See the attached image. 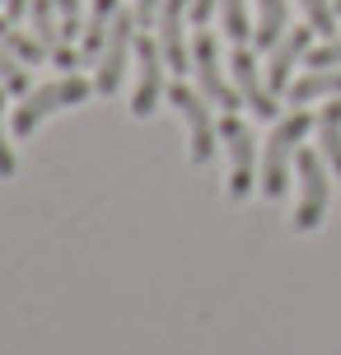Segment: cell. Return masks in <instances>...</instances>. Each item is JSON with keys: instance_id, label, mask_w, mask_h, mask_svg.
I'll return each mask as SVG.
<instances>
[{"instance_id": "6da1fadb", "label": "cell", "mask_w": 341, "mask_h": 355, "mask_svg": "<svg viewBox=\"0 0 341 355\" xmlns=\"http://www.w3.org/2000/svg\"><path fill=\"white\" fill-rule=\"evenodd\" d=\"M313 126H318V122L308 117L304 107H295L290 117H281V122H276L267 150H262V178H257V187H262V196H267V201H281V196L290 192V168H295L299 150H304V136L313 131Z\"/></svg>"}, {"instance_id": "7a4b0ae2", "label": "cell", "mask_w": 341, "mask_h": 355, "mask_svg": "<svg viewBox=\"0 0 341 355\" xmlns=\"http://www.w3.org/2000/svg\"><path fill=\"white\" fill-rule=\"evenodd\" d=\"M94 89L89 80H80V75H66V80H52V85H37L33 94H24V103L15 107V136L19 141H28L37 126L47 122L52 112H61V107H80L85 98H89Z\"/></svg>"}, {"instance_id": "3957f363", "label": "cell", "mask_w": 341, "mask_h": 355, "mask_svg": "<svg viewBox=\"0 0 341 355\" xmlns=\"http://www.w3.org/2000/svg\"><path fill=\"white\" fill-rule=\"evenodd\" d=\"M164 103L178 107L182 126H187V155H192L197 168H206V164L216 159V141H220V126H216V117H211V98H206L201 89H187L178 80V85H168Z\"/></svg>"}, {"instance_id": "277c9868", "label": "cell", "mask_w": 341, "mask_h": 355, "mask_svg": "<svg viewBox=\"0 0 341 355\" xmlns=\"http://www.w3.org/2000/svg\"><path fill=\"white\" fill-rule=\"evenodd\" d=\"M295 168H299V201H295V220H290V225H295L299 234H313L318 225H323L327 206H332L327 159H323V155H313V150H299Z\"/></svg>"}, {"instance_id": "5b68a950", "label": "cell", "mask_w": 341, "mask_h": 355, "mask_svg": "<svg viewBox=\"0 0 341 355\" xmlns=\"http://www.w3.org/2000/svg\"><path fill=\"white\" fill-rule=\"evenodd\" d=\"M131 52H136V15H122L117 10V19H112V33L108 42H103V52H98V61H94V89L98 94H117L126 80V66H131Z\"/></svg>"}, {"instance_id": "8992f818", "label": "cell", "mask_w": 341, "mask_h": 355, "mask_svg": "<svg viewBox=\"0 0 341 355\" xmlns=\"http://www.w3.org/2000/svg\"><path fill=\"white\" fill-rule=\"evenodd\" d=\"M192 75H197V89L211 98V103H220L225 112H234V107L243 103V94L225 80V66H220V47H216V33L211 28H197V37H192Z\"/></svg>"}, {"instance_id": "52a82bcc", "label": "cell", "mask_w": 341, "mask_h": 355, "mask_svg": "<svg viewBox=\"0 0 341 355\" xmlns=\"http://www.w3.org/2000/svg\"><path fill=\"white\" fill-rule=\"evenodd\" d=\"M220 141H225V155H229V196L248 201L252 187H257V141L238 117L220 122Z\"/></svg>"}, {"instance_id": "ba28073f", "label": "cell", "mask_w": 341, "mask_h": 355, "mask_svg": "<svg viewBox=\"0 0 341 355\" xmlns=\"http://www.w3.org/2000/svg\"><path fill=\"white\" fill-rule=\"evenodd\" d=\"M164 66H168V61H164L159 42L141 37V42H136V94H131V117H150V112L164 103V94H168Z\"/></svg>"}, {"instance_id": "9c48e42d", "label": "cell", "mask_w": 341, "mask_h": 355, "mask_svg": "<svg viewBox=\"0 0 341 355\" xmlns=\"http://www.w3.org/2000/svg\"><path fill=\"white\" fill-rule=\"evenodd\" d=\"M229 75H234V89L243 94V107H252L262 122H271V117L281 112V103H276L271 85L262 80V75H257V56H252L243 42H238V47L229 52Z\"/></svg>"}, {"instance_id": "30bf717a", "label": "cell", "mask_w": 341, "mask_h": 355, "mask_svg": "<svg viewBox=\"0 0 341 355\" xmlns=\"http://www.w3.org/2000/svg\"><path fill=\"white\" fill-rule=\"evenodd\" d=\"M308 37H313V28H286V37L276 42L267 52V85L271 94H281V89H290V80H295V66L299 61H308Z\"/></svg>"}, {"instance_id": "8fae6325", "label": "cell", "mask_w": 341, "mask_h": 355, "mask_svg": "<svg viewBox=\"0 0 341 355\" xmlns=\"http://www.w3.org/2000/svg\"><path fill=\"white\" fill-rule=\"evenodd\" d=\"M192 10V0H164L159 10V52L168 61V71H192V47L182 37V15Z\"/></svg>"}, {"instance_id": "7c38bea8", "label": "cell", "mask_w": 341, "mask_h": 355, "mask_svg": "<svg viewBox=\"0 0 341 355\" xmlns=\"http://www.w3.org/2000/svg\"><path fill=\"white\" fill-rule=\"evenodd\" d=\"M117 10H122V0H94L89 19H85V33H80V56H85L89 66L98 61V52H103V42H108Z\"/></svg>"}, {"instance_id": "4fadbf2b", "label": "cell", "mask_w": 341, "mask_h": 355, "mask_svg": "<svg viewBox=\"0 0 341 355\" xmlns=\"http://www.w3.org/2000/svg\"><path fill=\"white\" fill-rule=\"evenodd\" d=\"M286 98L295 107L313 103V98H341V66H327V71H308L304 80H290Z\"/></svg>"}, {"instance_id": "5bb4252c", "label": "cell", "mask_w": 341, "mask_h": 355, "mask_svg": "<svg viewBox=\"0 0 341 355\" xmlns=\"http://www.w3.org/2000/svg\"><path fill=\"white\" fill-rule=\"evenodd\" d=\"M290 28V5L286 0H257V24H252V37H257V47L271 52Z\"/></svg>"}, {"instance_id": "9a60e30c", "label": "cell", "mask_w": 341, "mask_h": 355, "mask_svg": "<svg viewBox=\"0 0 341 355\" xmlns=\"http://www.w3.org/2000/svg\"><path fill=\"white\" fill-rule=\"evenodd\" d=\"M0 42H5V47H10L24 66H42V61L52 56L33 33H24V28H19V19H10V15H0Z\"/></svg>"}, {"instance_id": "2e32d148", "label": "cell", "mask_w": 341, "mask_h": 355, "mask_svg": "<svg viewBox=\"0 0 341 355\" xmlns=\"http://www.w3.org/2000/svg\"><path fill=\"white\" fill-rule=\"evenodd\" d=\"M313 131H318V155H323L327 168L341 178V103H327Z\"/></svg>"}, {"instance_id": "e0dca14e", "label": "cell", "mask_w": 341, "mask_h": 355, "mask_svg": "<svg viewBox=\"0 0 341 355\" xmlns=\"http://www.w3.org/2000/svg\"><path fill=\"white\" fill-rule=\"evenodd\" d=\"M28 19H33V37L47 47V52H56L61 42H66V33H61V10H56V0H33L28 5Z\"/></svg>"}, {"instance_id": "ac0fdd59", "label": "cell", "mask_w": 341, "mask_h": 355, "mask_svg": "<svg viewBox=\"0 0 341 355\" xmlns=\"http://www.w3.org/2000/svg\"><path fill=\"white\" fill-rule=\"evenodd\" d=\"M220 28L234 47L252 37V19H248V0H220Z\"/></svg>"}, {"instance_id": "d6986e66", "label": "cell", "mask_w": 341, "mask_h": 355, "mask_svg": "<svg viewBox=\"0 0 341 355\" xmlns=\"http://www.w3.org/2000/svg\"><path fill=\"white\" fill-rule=\"evenodd\" d=\"M299 10H304V24L313 33H323V37L341 33L337 28V0H299Z\"/></svg>"}, {"instance_id": "ffe728a7", "label": "cell", "mask_w": 341, "mask_h": 355, "mask_svg": "<svg viewBox=\"0 0 341 355\" xmlns=\"http://www.w3.org/2000/svg\"><path fill=\"white\" fill-rule=\"evenodd\" d=\"M0 85L10 89V94H24V89H28V66H24L5 42H0Z\"/></svg>"}, {"instance_id": "44dd1931", "label": "cell", "mask_w": 341, "mask_h": 355, "mask_svg": "<svg viewBox=\"0 0 341 355\" xmlns=\"http://www.w3.org/2000/svg\"><path fill=\"white\" fill-rule=\"evenodd\" d=\"M327 66H341V33H332L323 47H308V71H327Z\"/></svg>"}, {"instance_id": "7402d4cb", "label": "cell", "mask_w": 341, "mask_h": 355, "mask_svg": "<svg viewBox=\"0 0 341 355\" xmlns=\"http://www.w3.org/2000/svg\"><path fill=\"white\" fill-rule=\"evenodd\" d=\"M56 10H61V33L71 42L75 33H85V19H80V0H56Z\"/></svg>"}, {"instance_id": "603a6c76", "label": "cell", "mask_w": 341, "mask_h": 355, "mask_svg": "<svg viewBox=\"0 0 341 355\" xmlns=\"http://www.w3.org/2000/svg\"><path fill=\"white\" fill-rule=\"evenodd\" d=\"M0 178H15V150L5 141V98H0Z\"/></svg>"}, {"instance_id": "cb8c5ba5", "label": "cell", "mask_w": 341, "mask_h": 355, "mask_svg": "<svg viewBox=\"0 0 341 355\" xmlns=\"http://www.w3.org/2000/svg\"><path fill=\"white\" fill-rule=\"evenodd\" d=\"M159 10H164V0H136V28L159 24Z\"/></svg>"}, {"instance_id": "d4e9b609", "label": "cell", "mask_w": 341, "mask_h": 355, "mask_svg": "<svg viewBox=\"0 0 341 355\" xmlns=\"http://www.w3.org/2000/svg\"><path fill=\"white\" fill-rule=\"evenodd\" d=\"M220 10V0H192V10H187V19L197 24V28H206L211 24V15Z\"/></svg>"}, {"instance_id": "484cf974", "label": "cell", "mask_w": 341, "mask_h": 355, "mask_svg": "<svg viewBox=\"0 0 341 355\" xmlns=\"http://www.w3.org/2000/svg\"><path fill=\"white\" fill-rule=\"evenodd\" d=\"M52 61H56V66H61V71H75V66H80V61H85V56L75 52L71 42H61V47H56V52H52Z\"/></svg>"}, {"instance_id": "4316f807", "label": "cell", "mask_w": 341, "mask_h": 355, "mask_svg": "<svg viewBox=\"0 0 341 355\" xmlns=\"http://www.w3.org/2000/svg\"><path fill=\"white\" fill-rule=\"evenodd\" d=\"M28 5H33V0H5V15H10V19H24V15H28Z\"/></svg>"}, {"instance_id": "83f0119b", "label": "cell", "mask_w": 341, "mask_h": 355, "mask_svg": "<svg viewBox=\"0 0 341 355\" xmlns=\"http://www.w3.org/2000/svg\"><path fill=\"white\" fill-rule=\"evenodd\" d=\"M337 15H341V0H337Z\"/></svg>"}]
</instances>
